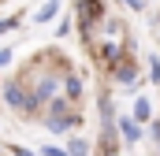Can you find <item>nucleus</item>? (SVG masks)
Here are the masks:
<instances>
[{"mask_svg":"<svg viewBox=\"0 0 160 156\" xmlns=\"http://www.w3.org/2000/svg\"><path fill=\"white\" fill-rule=\"evenodd\" d=\"M4 97H8V104H15V108H34V97H26L19 85H8Z\"/></svg>","mask_w":160,"mask_h":156,"instance_id":"1","label":"nucleus"},{"mask_svg":"<svg viewBox=\"0 0 160 156\" xmlns=\"http://www.w3.org/2000/svg\"><path fill=\"white\" fill-rule=\"evenodd\" d=\"M149 115H153V104H149L145 97H138V100H134V119H138V123H149Z\"/></svg>","mask_w":160,"mask_h":156,"instance_id":"2","label":"nucleus"},{"mask_svg":"<svg viewBox=\"0 0 160 156\" xmlns=\"http://www.w3.org/2000/svg\"><path fill=\"white\" fill-rule=\"evenodd\" d=\"M119 130H123V138H127V141H130V145H134V141H138V126H134V123H130V119H119Z\"/></svg>","mask_w":160,"mask_h":156,"instance_id":"3","label":"nucleus"},{"mask_svg":"<svg viewBox=\"0 0 160 156\" xmlns=\"http://www.w3.org/2000/svg\"><path fill=\"white\" fill-rule=\"evenodd\" d=\"M56 7H60V0H48V4H45V7L38 11V22H48V19L56 15Z\"/></svg>","mask_w":160,"mask_h":156,"instance_id":"4","label":"nucleus"},{"mask_svg":"<svg viewBox=\"0 0 160 156\" xmlns=\"http://www.w3.org/2000/svg\"><path fill=\"white\" fill-rule=\"evenodd\" d=\"M119 82H127V85L134 82V67H130V63H123V67H119Z\"/></svg>","mask_w":160,"mask_h":156,"instance_id":"5","label":"nucleus"},{"mask_svg":"<svg viewBox=\"0 0 160 156\" xmlns=\"http://www.w3.org/2000/svg\"><path fill=\"white\" fill-rule=\"evenodd\" d=\"M149 71H153V82H160V60H157V56L149 60Z\"/></svg>","mask_w":160,"mask_h":156,"instance_id":"6","label":"nucleus"},{"mask_svg":"<svg viewBox=\"0 0 160 156\" xmlns=\"http://www.w3.org/2000/svg\"><path fill=\"white\" fill-rule=\"evenodd\" d=\"M71 156H86V141H71Z\"/></svg>","mask_w":160,"mask_h":156,"instance_id":"7","label":"nucleus"},{"mask_svg":"<svg viewBox=\"0 0 160 156\" xmlns=\"http://www.w3.org/2000/svg\"><path fill=\"white\" fill-rule=\"evenodd\" d=\"M67 93H71V97H78V93H82V85H78V78H71V82H67Z\"/></svg>","mask_w":160,"mask_h":156,"instance_id":"8","label":"nucleus"},{"mask_svg":"<svg viewBox=\"0 0 160 156\" xmlns=\"http://www.w3.org/2000/svg\"><path fill=\"white\" fill-rule=\"evenodd\" d=\"M4 63H11V48H0V67Z\"/></svg>","mask_w":160,"mask_h":156,"instance_id":"9","label":"nucleus"},{"mask_svg":"<svg viewBox=\"0 0 160 156\" xmlns=\"http://www.w3.org/2000/svg\"><path fill=\"white\" fill-rule=\"evenodd\" d=\"M123 4H127V7H134V11L142 7V0H123Z\"/></svg>","mask_w":160,"mask_h":156,"instance_id":"10","label":"nucleus"},{"mask_svg":"<svg viewBox=\"0 0 160 156\" xmlns=\"http://www.w3.org/2000/svg\"><path fill=\"white\" fill-rule=\"evenodd\" d=\"M45 156H63V153H60V149H52V145H48V149H45Z\"/></svg>","mask_w":160,"mask_h":156,"instance_id":"11","label":"nucleus"},{"mask_svg":"<svg viewBox=\"0 0 160 156\" xmlns=\"http://www.w3.org/2000/svg\"><path fill=\"white\" fill-rule=\"evenodd\" d=\"M15 156H30V153H26V149H15Z\"/></svg>","mask_w":160,"mask_h":156,"instance_id":"12","label":"nucleus"}]
</instances>
